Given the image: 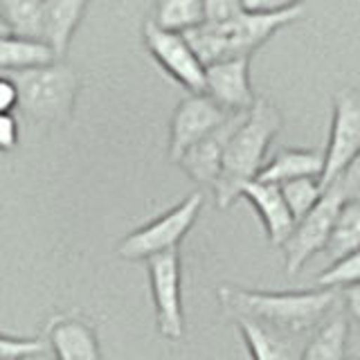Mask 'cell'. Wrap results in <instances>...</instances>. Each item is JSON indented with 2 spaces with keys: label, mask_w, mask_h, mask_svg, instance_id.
<instances>
[{
  "label": "cell",
  "mask_w": 360,
  "mask_h": 360,
  "mask_svg": "<svg viewBox=\"0 0 360 360\" xmlns=\"http://www.w3.org/2000/svg\"><path fill=\"white\" fill-rule=\"evenodd\" d=\"M219 307L232 320H255L286 335L304 338L329 318L338 292L315 290H250L223 284L217 288Z\"/></svg>",
  "instance_id": "1"
},
{
  "label": "cell",
  "mask_w": 360,
  "mask_h": 360,
  "mask_svg": "<svg viewBox=\"0 0 360 360\" xmlns=\"http://www.w3.org/2000/svg\"><path fill=\"white\" fill-rule=\"evenodd\" d=\"M281 127H284L281 110L273 101L257 97L252 108L245 112L225 144L221 174L217 185L212 187L219 210H228L234 200H239L241 189L257 180L266 165V153Z\"/></svg>",
  "instance_id": "2"
},
{
  "label": "cell",
  "mask_w": 360,
  "mask_h": 360,
  "mask_svg": "<svg viewBox=\"0 0 360 360\" xmlns=\"http://www.w3.org/2000/svg\"><path fill=\"white\" fill-rule=\"evenodd\" d=\"M304 16V7L279 11V14H259V11H241L239 16L223 22H202L191 32L183 34L191 50L196 52L202 65L228 61V59H250V56L284 30L290 22Z\"/></svg>",
  "instance_id": "3"
},
{
  "label": "cell",
  "mask_w": 360,
  "mask_h": 360,
  "mask_svg": "<svg viewBox=\"0 0 360 360\" xmlns=\"http://www.w3.org/2000/svg\"><path fill=\"white\" fill-rule=\"evenodd\" d=\"M16 86L18 108L30 117L50 124H63L70 120L79 79L70 65L54 61L50 65L30 68V70L7 75Z\"/></svg>",
  "instance_id": "4"
},
{
  "label": "cell",
  "mask_w": 360,
  "mask_h": 360,
  "mask_svg": "<svg viewBox=\"0 0 360 360\" xmlns=\"http://www.w3.org/2000/svg\"><path fill=\"white\" fill-rule=\"evenodd\" d=\"M202 200H205L202 191L189 194L176 207L167 210L158 219L149 221L142 228L124 236L122 243L117 245V255L122 259H129V262H138V259L146 262V259H151L155 255L178 250L185 234L194 228V223L202 210Z\"/></svg>",
  "instance_id": "5"
},
{
  "label": "cell",
  "mask_w": 360,
  "mask_h": 360,
  "mask_svg": "<svg viewBox=\"0 0 360 360\" xmlns=\"http://www.w3.org/2000/svg\"><path fill=\"white\" fill-rule=\"evenodd\" d=\"M345 200L347 198L342 194V189L335 183H331L324 189L318 205H315L307 217L295 221V228H292L288 239L281 245L284 248V268L288 275H297L315 255L324 252L326 243H329L331 230H333L335 217Z\"/></svg>",
  "instance_id": "6"
},
{
  "label": "cell",
  "mask_w": 360,
  "mask_h": 360,
  "mask_svg": "<svg viewBox=\"0 0 360 360\" xmlns=\"http://www.w3.org/2000/svg\"><path fill=\"white\" fill-rule=\"evenodd\" d=\"M360 153V90L342 88L333 95V112L329 142L324 155V167L320 174V185L326 189L333 180L349 167V162Z\"/></svg>",
  "instance_id": "7"
},
{
  "label": "cell",
  "mask_w": 360,
  "mask_h": 360,
  "mask_svg": "<svg viewBox=\"0 0 360 360\" xmlns=\"http://www.w3.org/2000/svg\"><path fill=\"white\" fill-rule=\"evenodd\" d=\"M146 270H149V281H151V297H153L158 331L167 340H180L185 333L180 252L169 250L146 259Z\"/></svg>",
  "instance_id": "8"
},
{
  "label": "cell",
  "mask_w": 360,
  "mask_h": 360,
  "mask_svg": "<svg viewBox=\"0 0 360 360\" xmlns=\"http://www.w3.org/2000/svg\"><path fill=\"white\" fill-rule=\"evenodd\" d=\"M142 34L151 56L165 68L169 77H174L180 86H185L191 95L202 93V88H205V65L200 63L183 34L160 30L151 20L144 22Z\"/></svg>",
  "instance_id": "9"
},
{
  "label": "cell",
  "mask_w": 360,
  "mask_h": 360,
  "mask_svg": "<svg viewBox=\"0 0 360 360\" xmlns=\"http://www.w3.org/2000/svg\"><path fill=\"white\" fill-rule=\"evenodd\" d=\"M234 112L221 108L205 93L189 95L178 104L172 117V131H169V160L178 162L189 146H194L212 131H217Z\"/></svg>",
  "instance_id": "10"
},
{
  "label": "cell",
  "mask_w": 360,
  "mask_h": 360,
  "mask_svg": "<svg viewBox=\"0 0 360 360\" xmlns=\"http://www.w3.org/2000/svg\"><path fill=\"white\" fill-rule=\"evenodd\" d=\"M202 93L228 112H248L257 101L250 82V59L245 56L205 65Z\"/></svg>",
  "instance_id": "11"
},
{
  "label": "cell",
  "mask_w": 360,
  "mask_h": 360,
  "mask_svg": "<svg viewBox=\"0 0 360 360\" xmlns=\"http://www.w3.org/2000/svg\"><path fill=\"white\" fill-rule=\"evenodd\" d=\"M243 115L245 112H234L228 122L221 124L217 131H212L207 138H202L194 146H189V149L180 155V160L176 165L183 167V172L194 180V183L205 185V187H214L219 180V174H221L225 144H228L234 129L239 127Z\"/></svg>",
  "instance_id": "12"
},
{
  "label": "cell",
  "mask_w": 360,
  "mask_h": 360,
  "mask_svg": "<svg viewBox=\"0 0 360 360\" xmlns=\"http://www.w3.org/2000/svg\"><path fill=\"white\" fill-rule=\"evenodd\" d=\"M48 345L52 349V360H101V349L93 324L84 318L70 315H56L50 320Z\"/></svg>",
  "instance_id": "13"
},
{
  "label": "cell",
  "mask_w": 360,
  "mask_h": 360,
  "mask_svg": "<svg viewBox=\"0 0 360 360\" xmlns=\"http://www.w3.org/2000/svg\"><path fill=\"white\" fill-rule=\"evenodd\" d=\"M257 210L262 225L266 230L268 243L281 248L288 239V234L295 228V219L286 205L284 196H281L279 185L262 183V180H252L241 189V196Z\"/></svg>",
  "instance_id": "14"
},
{
  "label": "cell",
  "mask_w": 360,
  "mask_h": 360,
  "mask_svg": "<svg viewBox=\"0 0 360 360\" xmlns=\"http://www.w3.org/2000/svg\"><path fill=\"white\" fill-rule=\"evenodd\" d=\"M234 324L239 329L252 360H300L304 338L286 335L277 329H270V326L245 318H236Z\"/></svg>",
  "instance_id": "15"
},
{
  "label": "cell",
  "mask_w": 360,
  "mask_h": 360,
  "mask_svg": "<svg viewBox=\"0 0 360 360\" xmlns=\"http://www.w3.org/2000/svg\"><path fill=\"white\" fill-rule=\"evenodd\" d=\"M88 0H45L41 41L54 52L56 59L68 52V45L84 18Z\"/></svg>",
  "instance_id": "16"
},
{
  "label": "cell",
  "mask_w": 360,
  "mask_h": 360,
  "mask_svg": "<svg viewBox=\"0 0 360 360\" xmlns=\"http://www.w3.org/2000/svg\"><path fill=\"white\" fill-rule=\"evenodd\" d=\"M324 155L318 149H284L266 162L257 180L270 185H284L300 178H320Z\"/></svg>",
  "instance_id": "17"
},
{
  "label": "cell",
  "mask_w": 360,
  "mask_h": 360,
  "mask_svg": "<svg viewBox=\"0 0 360 360\" xmlns=\"http://www.w3.org/2000/svg\"><path fill=\"white\" fill-rule=\"evenodd\" d=\"M349 331L352 329L345 313L326 318L302 347L300 360H347Z\"/></svg>",
  "instance_id": "18"
},
{
  "label": "cell",
  "mask_w": 360,
  "mask_h": 360,
  "mask_svg": "<svg viewBox=\"0 0 360 360\" xmlns=\"http://www.w3.org/2000/svg\"><path fill=\"white\" fill-rule=\"evenodd\" d=\"M54 61L59 59H56L54 52L43 41L20 39V37H11V34H3L0 37V75L30 70V68H39V65H50Z\"/></svg>",
  "instance_id": "19"
},
{
  "label": "cell",
  "mask_w": 360,
  "mask_h": 360,
  "mask_svg": "<svg viewBox=\"0 0 360 360\" xmlns=\"http://www.w3.org/2000/svg\"><path fill=\"white\" fill-rule=\"evenodd\" d=\"M45 0H0V18L11 37L41 41Z\"/></svg>",
  "instance_id": "20"
},
{
  "label": "cell",
  "mask_w": 360,
  "mask_h": 360,
  "mask_svg": "<svg viewBox=\"0 0 360 360\" xmlns=\"http://www.w3.org/2000/svg\"><path fill=\"white\" fill-rule=\"evenodd\" d=\"M151 22L167 32L187 34L205 22V7L202 0H158Z\"/></svg>",
  "instance_id": "21"
},
{
  "label": "cell",
  "mask_w": 360,
  "mask_h": 360,
  "mask_svg": "<svg viewBox=\"0 0 360 360\" xmlns=\"http://www.w3.org/2000/svg\"><path fill=\"white\" fill-rule=\"evenodd\" d=\"M358 248H360V200L347 198L335 217L324 252L329 255L331 262H335V259L354 252Z\"/></svg>",
  "instance_id": "22"
},
{
  "label": "cell",
  "mask_w": 360,
  "mask_h": 360,
  "mask_svg": "<svg viewBox=\"0 0 360 360\" xmlns=\"http://www.w3.org/2000/svg\"><path fill=\"white\" fill-rule=\"evenodd\" d=\"M279 191L286 200L292 219L300 221L318 205V200L324 194V187L320 185V178H300V180H290V183L279 185Z\"/></svg>",
  "instance_id": "23"
},
{
  "label": "cell",
  "mask_w": 360,
  "mask_h": 360,
  "mask_svg": "<svg viewBox=\"0 0 360 360\" xmlns=\"http://www.w3.org/2000/svg\"><path fill=\"white\" fill-rule=\"evenodd\" d=\"M360 284V248L340 259L331 262L329 268H324L318 277V288L338 290Z\"/></svg>",
  "instance_id": "24"
},
{
  "label": "cell",
  "mask_w": 360,
  "mask_h": 360,
  "mask_svg": "<svg viewBox=\"0 0 360 360\" xmlns=\"http://www.w3.org/2000/svg\"><path fill=\"white\" fill-rule=\"evenodd\" d=\"M43 352H45V340H41V338H11L0 333V360L34 358Z\"/></svg>",
  "instance_id": "25"
},
{
  "label": "cell",
  "mask_w": 360,
  "mask_h": 360,
  "mask_svg": "<svg viewBox=\"0 0 360 360\" xmlns=\"http://www.w3.org/2000/svg\"><path fill=\"white\" fill-rule=\"evenodd\" d=\"M202 7H205V22H223L245 11L243 0H202Z\"/></svg>",
  "instance_id": "26"
},
{
  "label": "cell",
  "mask_w": 360,
  "mask_h": 360,
  "mask_svg": "<svg viewBox=\"0 0 360 360\" xmlns=\"http://www.w3.org/2000/svg\"><path fill=\"white\" fill-rule=\"evenodd\" d=\"M333 183L342 189L345 198H360V153L349 162L340 178L333 180Z\"/></svg>",
  "instance_id": "27"
},
{
  "label": "cell",
  "mask_w": 360,
  "mask_h": 360,
  "mask_svg": "<svg viewBox=\"0 0 360 360\" xmlns=\"http://www.w3.org/2000/svg\"><path fill=\"white\" fill-rule=\"evenodd\" d=\"M304 7V0H243L245 11H259V14H279Z\"/></svg>",
  "instance_id": "28"
},
{
  "label": "cell",
  "mask_w": 360,
  "mask_h": 360,
  "mask_svg": "<svg viewBox=\"0 0 360 360\" xmlns=\"http://www.w3.org/2000/svg\"><path fill=\"white\" fill-rule=\"evenodd\" d=\"M18 144V122L14 112H0V151H11Z\"/></svg>",
  "instance_id": "29"
},
{
  "label": "cell",
  "mask_w": 360,
  "mask_h": 360,
  "mask_svg": "<svg viewBox=\"0 0 360 360\" xmlns=\"http://www.w3.org/2000/svg\"><path fill=\"white\" fill-rule=\"evenodd\" d=\"M18 106V93L7 75H0V112H11Z\"/></svg>",
  "instance_id": "30"
},
{
  "label": "cell",
  "mask_w": 360,
  "mask_h": 360,
  "mask_svg": "<svg viewBox=\"0 0 360 360\" xmlns=\"http://www.w3.org/2000/svg\"><path fill=\"white\" fill-rule=\"evenodd\" d=\"M345 309H347V318L360 324V284L345 288Z\"/></svg>",
  "instance_id": "31"
},
{
  "label": "cell",
  "mask_w": 360,
  "mask_h": 360,
  "mask_svg": "<svg viewBox=\"0 0 360 360\" xmlns=\"http://www.w3.org/2000/svg\"><path fill=\"white\" fill-rule=\"evenodd\" d=\"M3 34H7V30H5V22H3V18H0V37H3Z\"/></svg>",
  "instance_id": "32"
},
{
  "label": "cell",
  "mask_w": 360,
  "mask_h": 360,
  "mask_svg": "<svg viewBox=\"0 0 360 360\" xmlns=\"http://www.w3.org/2000/svg\"><path fill=\"white\" fill-rule=\"evenodd\" d=\"M347 360H358V358H356V356H354V358H347Z\"/></svg>",
  "instance_id": "33"
},
{
  "label": "cell",
  "mask_w": 360,
  "mask_h": 360,
  "mask_svg": "<svg viewBox=\"0 0 360 360\" xmlns=\"http://www.w3.org/2000/svg\"><path fill=\"white\" fill-rule=\"evenodd\" d=\"M356 358H358V360H360V352H358V354H356Z\"/></svg>",
  "instance_id": "34"
},
{
  "label": "cell",
  "mask_w": 360,
  "mask_h": 360,
  "mask_svg": "<svg viewBox=\"0 0 360 360\" xmlns=\"http://www.w3.org/2000/svg\"><path fill=\"white\" fill-rule=\"evenodd\" d=\"M22 360H32V358H22Z\"/></svg>",
  "instance_id": "35"
}]
</instances>
